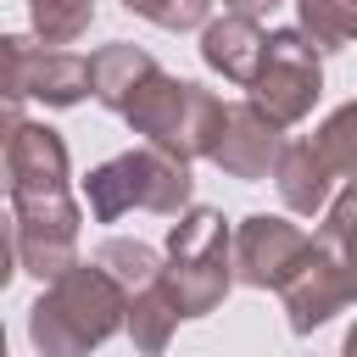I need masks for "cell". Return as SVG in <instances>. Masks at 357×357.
Listing matches in <instances>:
<instances>
[{
    "instance_id": "obj_1",
    "label": "cell",
    "mask_w": 357,
    "mask_h": 357,
    "mask_svg": "<svg viewBox=\"0 0 357 357\" xmlns=\"http://www.w3.org/2000/svg\"><path fill=\"white\" fill-rule=\"evenodd\" d=\"M117 329H128V290L100 262L67 268L28 307V340L39 357H89Z\"/></svg>"
},
{
    "instance_id": "obj_2",
    "label": "cell",
    "mask_w": 357,
    "mask_h": 357,
    "mask_svg": "<svg viewBox=\"0 0 357 357\" xmlns=\"http://www.w3.org/2000/svg\"><path fill=\"white\" fill-rule=\"evenodd\" d=\"M78 190H84V206H89L95 223H117L134 206L156 212V218H184L195 178H190V162H178L156 145H134V151L89 167Z\"/></svg>"
},
{
    "instance_id": "obj_3",
    "label": "cell",
    "mask_w": 357,
    "mask_h": 357,
    "mask_svg": "<svg viewBox=\"0 0 357 357\" xmlns=\"http://www.w3.org/2000/svg\"><path fill=\"white\" fill-rule=\"evenodd\" d=\"M167 268L162 284L173 290L184 318H206L223 307V296L240 284L234 279V229L218 206H190L173 229H167Z\"/></svg>"
},
{
    "instance_id": "obj_4",
    "label": "cell",
    "mask_w": 357,
    "mask_h": 357,
    "mask_svg": "<svg viewBox=\"0 0 357 357\" xmlns=\"http://www.w3.org/2000/svg\"><path fill=\"white\" fill-rule=\"evenodd\" d=\"M123 123L134 134H145V145L178 156V162H195V156H212L218 145V128H223V100L195 84V78H173V73H151L145 89L128 100Z\"/></svg>"
},
{
    "instance_id": "obj_5",
    "label": "cell",
    "mask_w": 357,
    "mask_h": 357,
    "mask_svg": "<svg viewBox=\"0 0 357 357\" xmlns=\"http://www.w3.org/2000/svg\"><path fill=\"white\" fill-rule=\"evenodd\" d=\"M318 95H324V50L301 28H273L245 100L257 112H268L279 128H290L318 106Z\"/></svg>"
},
{
    "instance_id": "obj_6",
    "label": "cell",
    "mask_w": 357,
    "mask_h": 357,
    "mask_svg": "<svg viewBox=\"0 0 357 357\" xmlns=\"http://www.w3.org/2000/svg\"><path fill=\"white\" fill-rule=\"evenodd\" d=\"M78 223L84 206L67 195H11V257L39 284L78 268Z\"/></svg>"
},
{
    "instance_id": "obj_7",
    "label": "cell",
    "mask_w": 357,
    "mask_h": 357,
    "mask_svg": "<svg viewBox=\"0 0 357 357\" xmlns=\"http://www.w3.org/2000/svg\"><path fill=\"white\" fill-rule=\"evenodd\" d=\"M0 56H6V100H11V123H17V106H22V100L78 106L84 95H95V84H89V56L45 50L39 33H6Z\"/></svg>"
},
{
    "instance_id": "obj_8",
    "label": "cell",
    "mask_w": 357,
    "mask_h": 357,
    "mask_svg": "<svg viewBox=\"0 0 357 357\" xmlns=\"http://www.w3.org/2000/svg\"><path fill=\"white\" fill-rule=\"evenodd\" d=\"M312 251V234L290 218L273 212H251L234 229V279L251 290H284V279L301 268V257Z\"/></svg>"
},
{
    "instance_id": "obj_9",
    "label": "cell",
    "mask_w": 357,
    "mask_h": 357,
    "mask_svg": "<svg viewBox=\"0 0 357 357\" xmlns=\"http://www.w3.org/2000/svg\"><path fill=\"white\" fill-rule=\"evenodd\" d=\"M279 301H284V312H290V329H296V335H312V329H324L335 312H346V307L357 301V284H351L346 262H340L324 240H312V251L301 257V268L284 279Z\"/></svg>"
},
{
    "instance_id": "obj_10",
    "label": "cell",
    "mask_w": 357,
    "mask_h": 357,
    "mask_svg": "<svg viewBox=\"0 0 357 357\" xmlns=\"http://www.w3.org/2000/svg\"><path fill=\"white\" fill-rule=\"evenodd\" d=\"M284 128L268 117V112H257L251 100H229L223 106V128H218V145H212V167H223L229 178H245V184H257V178H273V167H279V156H284Z\"/></svg>"
},
{
    "instance_id": "obj_11",
    "label": "cell",
    "mask_w": 357,
    "mask_h": 357,
    "mask_svg": "<svg viewBox=\"0 0 357 357\" xmlns=\"http://www.w3.org/2000/svg\"><path fill=\"white\" fill-rule=\"evenodd\" d=\"M6 178L11 195H67L73 173H67V145L50 123H11L6 128Z\"/></svg>"
},
{
    "instance_id": "obj_12",
    "label": "cell",
    "mask_w": 357,
    "mask_h": 357,
    "mask_svg": "<svg viewBox=\"0 0 357 357\" xmlns=\"http://www.w3.org/2000/svg\"><path fill=\"white\" fill-rule=\"evenodd\" d=\"M262 50H268V33H262L257 17L223 11V17H212V22L201 28V61H206L218 78L240 84V89H251V78H257V67H262Z\"/></svg>"
},
{
    "instance_id": "obj_13",
    "label": "cell",
    "mask_w": 357,
    "mask_h": 357,
    "mask_svg": "<svg viewBox=\"0 0 357 357\" xmlns=\"http://www.w3.org/2000/svg\"><path fill=\"white\" fill-rule=\"evenodd\" d=\"M273 190H279V201H284L290 212L318 218V212H329V201H335V167L324 162V151H318L312 139H290L284 156H279V167H273Z\"/></svg>"
},
{
    "instance_id": "obj_14",
    "label": "cell",
    "mask_w": 357,
    "mask_h": 357,
    "mask_svg": "<svg viewBox=\"0 0 357 357\" xmlns=\"http://www.w3.org/2000/svg\"><path fill=\"white\" fill-rule=\"evenodd\" d=\"M156 73V61H151V50H139V45H128V39H112V45H100L95 56H89V84H95V100L106 106V112H128V100L145 89V78Z\"/></svg>"
},
{
    "instance_id": "obj_15",
    "label": "cell",
    "mask_w": 357,
    "mask_h": 357,
    "mask_svg": "<svg viewBox=\"0 0 357 357\" xmlns=\"http://www.w3.org/2000/svg\"><path fill=\"white\" fill-rule=\"evenodd\" d=\"M178 301H173V290L167 284H151V290H139V296H128V340H134V351L139 357H162L167 351V340H173V329H178Z\"/></svg>"
},
{
    "instance_id": "obj_16",
    "label": "cell",
    "mask_w": 357,
    "mask_h": 357,
    "mask_svg": "<svg viewBox=\"0 0 357 357\" xmlns=\"http://www.w3.org/2000/svg\"><path fill=\"white\" fill-rule=\"evenodd\" d=\"M95 262H100L128 296L162 284V268H167V257H162L156 245H145V240H106V245L95 251Z\"/></svg>"
},
{
    "instance_id": "obj_17",
    "label": "cell",
    "mask_w": 357,
    "mask_h": 357,
    "mask_svg": "<svg viewBox=\"0 0 357 357\" xmlns=\"http://www.w3.org/2000/svg\"><path fill=\"white\" fill-rule=\"evenodd\" d=\"M296 28L329 56L357 45V6L351 0H296Z\"/></svg>"
},
{
    "instance_id": "obj_18",
    "label": "cell",
    "mask_w": 357,
    "mask_h": 357,
    "mask_svg": "<svg viewBox=\"0 0 357 357\" xmlns=\"http://www.w3.org/2000/svg\"><path fill=\"white\" fill-rule=\"evenodd\" d=\"M312 145L324 151V162L335 167V178H340V184H357V100L335 106V112L318 123Z\"/></svg>"
},
{
    "instance_id": "obj_19",
    "label": "cell",
    "mask_w": 357,
    "mask_h": 357,
    "mask_svg": "<svg viewBox=\"0 0 357 357\" xmlns=\"http://www.w3.org/2000/svg\"><path fill=\"white\" fill-rule=\"evenodd\" d=\"M28 17H33V33L56 50V45H73L89 33L95 0H28Z\"/></svg>"
},
{
    "instance_id": "obj_20",
    "label": "cell",
    "mask_w": 357,
    "mask_h": 357,
    "mask_svg": "<svg viewBox=\"0 0 357 357\" xmlns=\"http://www.w3.org/2000/svg\"><path fill=\"white\" fill-rule=\"evenodd\" d=\"M318 240L346 262V273H351V284H357V184H346V190L329 201V212H324V223H318Z\"/></svg>"
},
{
    "instance_id": "obj_21",
    "label": "cell",
    "mask_w": 357,
    "mask_h": 357,
    "mask_svg": "<svg viewBox=\"0 0 357 357\" xmlns=\"http://www.w3.org/2000/svg\"><path fill=\"white\" fill-rule=\"evenodd\" d=\"M134 17L167 28V33H190V28H206L212 22V0H123Z\"/></svg>"
},
{
    "instance_id": "obj_22",
    "label": "cell",
    "mask_w": 357,
    "mask_h": 357,
    "mask_svg": "<svg viewBox=\"0 0 357 357\" xmlns=\"http://www.w3.org/2000/svg\"><path fill=\"white\" fill-rule=\"evenodd\" d=\"M223 6H229V11H240V17H257V22H262L279 0H223Z\"/></svg>"
},
{
    "instance_id": "obj_23",
    "label": "cell",
    "mask_w": 357,
    "mask_h": 357,
    "mask_svg": "<svg viewBox=\"0 0 357 357\" xmlns=\"http://www.w3.org/2000/svg\"><path fill=\"white\" fill-rule=\"evenodd\" d=\"M340 357H357V324L346 329V340H340Z\"/></svg>"
},
{
    "instance_id": "obj_24",
    "label": "cell",
    "mask_w": 357,
    "mask_h": 357,
    "mask_svg": "<svg viewBox=\"0 0 357 357\" xmlns=\"http://www.w3.org/2000/svg\"><path fill=\"white\" fill-rule=\"evenodd\" d=\"M351 6H357V0H351Z\"/></svg>"
}]
</instances>
